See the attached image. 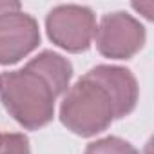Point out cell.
<instances>
[{
    "label": "cell",
    "mask_w": 154,
    "mask_h": 154,
    "mask_svg": "<svg viewBox=\"0 0 154 154\" xmlns=\"http://www.w3.org/2000/svg\"><path fill=\"white\" fill-rule=\"evenodd\" d=\"M0 98L13 120L29 131L47 125L54 116L56 94L42 76L29 67L2 74Z\"/></svg>",
    "instance_id": "cell-2"
},
{
    "label": "cell",
    "mask_w": 154,
    "mask_h": 154,
    "mask_svg": "<svg viewBox=\"0 0 154 154\" xmlns=\"http://www.w3.org/2000/svg\"><path fill=\"white\" fill-rule=\"evenodd\" d=\"M96 49L111 60H129L145 44V27L125 11L107 13L96 26Z\"/></svg>",
    "instance_id": "cell-4"
},
{
    "label": "cell",
    "mask_w": 154,
    "mask_h": 154,
    "mask_svg": "<svg viewBox=\"0 0 154 154\" xmlns=\"http://www.w3.org/2000/svg\"><path fill=\"white\" fill-rule=\"evenodd\" d=\"M20 11V2H15V0H0V17L8 15V13H15Z\"/></svg>",
    "instance_id": "cell-9"
},
{
    "label": "cell",
    "mask_w": 154,
    "mask_h": 154,
    "mask_svg": "<svg viewBox=\"0 0 154 154\" xmlns=\"http://www.w3.org/2000/svg\"><path fill=\"white\" fill-rule=\"evenodd\" d=\"M140 96L134 74L118 65H96L67 89L60 122L74 134L91 138L129 116Z\"/></svg>",
    "instance_id": "cell-1"
},
{
    "label": "cell",
    "mask_w": 154,
    "mask_h": 154,
    "mask_svg": "<svg viewBox=\"0 0 154 154\" xmlns=\"http://www.w3.org/2000/svg\"><path fill=\"white\" fill-rule=\"evenodd\" d=\"M26 67L33 69L35 72L42 76L53 89V93L56 94V98L67 93L69 82L72 78V65L62 54L53 53V51H42L38 56L27 62Z\"/></svg>",
    "instance_id": "cell-6"
},
{
    "label": "cell",
    "mask_w": 154,
    "mask_h": 154,
    "mask_svg": "<svg viewBox=\"0 0 154 154\" xmlns=\"http://www.w3.org/2000/svg\"><path fill=\"white\" fill-rule=\"evenodd\" d=\"M0 154H31L27 136L20 132L0 134Z\"/></svg>",
    "instance_id": "cell-8"
},
{
    "label": "cell",
    "mask_w": 154,
    "mask_h": 154,
    "mask_svg": "<svg viewBox=\"0 0 154 154\" xmlns=\"http://www.w3.org/2000/svg\"><path fill=\"white\" fill-rule=\"evenodd\" d=\"M0 85H2V74H0Z\"/></svg>",
    "instance_id": "cell-10"
},
{
    "label": "cell",
    "mask_w": 154,
    "mask_h": 154,
    "mask_svg": "<svg viewBox=\"0 0 154 154\" xmlns=\"http://www.w3.org/2000/svg\"><path fill=\"white\" fill-rule=\"evenodd\" d=\"M84 154H140L129 141L118 136H107L87 145Z\"/></svg>",
    "instance_id": "cell-7"
},
{
    "label": "cell",
    "mask_w": 154,
    "mask_h": 154,
    "mask_svg": "<svg viewBox=\"0 0 154 154\" xmlns=\"http://www.w3.org/2000/svg\"><path fill=\"white\" fill-rule=\"evenodd\" d=\"M40 44L38 22L22 11L0 17V63L11 65L33 53Z\"/></svg>",
    "instance_id": "cell-5"
},
{
    "label": "cell",
    "mask_w": 154,
    "mask_h": 154,
    "mask_svg": "<svg viewBox=\"0 0 154 154\" xmlns=\"http://www.w3.org/2000/svg\"><path fill=\"white\" fill-rule=\"evenodd\" d=\"M45 29L51 42L69 53L87 51L96 35L94 13L78 4H63L49 11Z\"/></svg>",
    "instance_id": "cell-3"
}]
</instances>
